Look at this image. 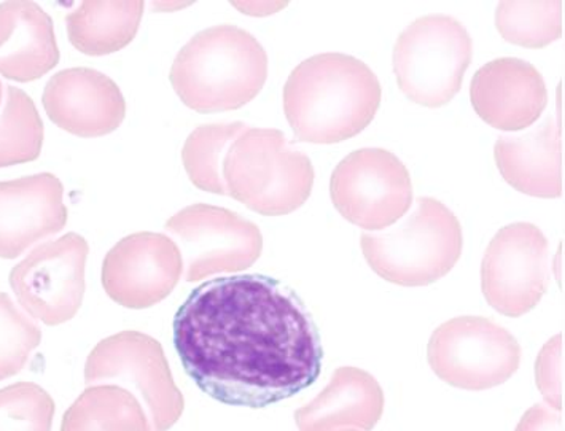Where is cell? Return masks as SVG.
I'll use <instances>...</instances> for the list:
<instances>
[{
  "instance_id": "1",
  "label": "cell",
  "mask_w": 565,
  "mask_h": 431,
  "mask_svg": "<svg viewBox=\"0 0 565 431\" xmlns=\"http://www.w3.org/2000/svg\"><path fill=\"white\" fill-rule=\"evenodd\" d=\"M174 346L186 375L223 405L262 409L319 379L318 323L294 289L262 274L212 279L179 308Z\"/></svg>"
},
{
  "instance_id": "2",
  "label": "cell",
  "mask_w": 565,
  "mask_h": 431,
  "mask_svg": "<svg viewBox=\"0 0 565 431\" xmlns=\"http://www.w3.org/2000/svg\"><path fill=\"white\" fill-rule=\"evenodd\" d=\"M383 88L358 57L322 53L295 67L284 111L300 142L338 143L360 134L380 110Z\"/></svg>"
},
{
  "instance_id": "3",
  "label": "cell",
  "mask_w": 565,
  "mask_h": 431,
  "mask_svg": "<svg viewBox=\"0 0 565 431\" xmlns=\"http://www.w3.org/2000/svg\"><path fill=\"white\" fill-rule=\"evenodd\" d=\"M172 88L200 114L237 110L257 98L268 78V55L244 29L221 24L198 32L175 56Z\"/></svg>"
},
{
  "instance_id": "4",
  "label": "cell",
  "mask_w": 565,
  "mask_h": 431,
  "mask_svg": "<svg viewBox=\"0 0 565 431\" xmlns=\"http://www.w3.org/2000/svg\"><path fill=\"white\" fill-rule=\"evenodd\" d=\"M222 175L228 196L268 217L300 209L315 185L311 160L279 129L247 128L230 147Z\"/></svg>"
},
{
  "instance_id": "5",
  "label": "cell",
  "mask_w": 565,
  "mask_h": 431,
  "mask_svg": "<svg viewBox=\"0 0 565 431\" xmlns=\"http://www.w3.org/2000/svg\"><path fill=\"white\" fill-rule=\"evenodd\" d=\"M360 247L380 278L402 287H427L449 274L462 255L459 218L434 197H419L392 231L362 233Z\"/></svg>"
},
{
  "instance_id": "6",
  "label": "cell",
  "mask_w": 565,
  "mask_h": 431,
  "mask_svg": "<svg viewBox=\"0 0 565 431\" xmlns=\"http://www.w3.org/2000/svg\"><path fill=\"white\" fill-rule=\"evenodd\" d=\"M473 57V42L462 23L427 14L402 32L394 49V72L403 95L438 109L455 99Z\"/></svg>"
},
{
  "instance_id": "7",
  "label": "cell",
  "mask_w": 565,
  "mask_h": 431,
  "mask_svg": "<svg viewBox=\"0 0 565 431\" xmlns=\"http://www.w3.org/2000/svg\"><path fill=\"white\" fill-rule=\"evenodd\" d=\"M85 384L131 391L146 409L152 431L171 430L185 409L163 347L146 333L121 332L100 341L86 358Z\"/></svg>"
},
{
  "instance_id": "8",
  "label": "cell",
  "mask_w": 565,
  "mask_h": 431,
  "mask_svg": "<svg viewBox=\"0 0 565 431\" xmlns=\"http://www.w3.org/2000/svg\"><path fill=\"white\" fill-rule=\"evenodd\" d=\"M516 337L486 317L451 319L430 336L427 360L435 375L456 389L481 391L502 386L521 365Z\"/></svg>"
},
{
  "instance_id": "9",
  "label": "cell",
  "mask_w": 565,
  "mask_h": 431,
  "mask_svg": "<svg viewBox=\"0 0 565 431\" xmlns=\"http://www.w3.org/2000/svg\"><path fill=\"white\" fill-rule=\"evenodd\" d=\"M164 228L178 239L186 282L244 271L263 250V236L255 223L209 204L185 207L169 218Z\"/></svg>"
},
{
  "instance_id": "10",
  "label": "cell",
  "mask_w": 565,
  "mask_h": 431,
  "mask_svg": "<svg viewBox=\"0 0 565 431\" xmlns=\"http://www.w3.org/2000/svg\"><path fill=\"white\" fill-rule=\"evenodd\" d=\"M333 206L352 225L380 231L401 220L413 204L408 169L384 149L352 152L330 181Z\"/></svg>"
},
{
  "instance_id": "11",
  "label": "cell",
  "mask_w": 565,
  "mask_h": 431,
  "mask_svg": "<svg viewBox=\"0 0 565 431\" xmlns=\"http://www.w3.org/2000/svg\"><path fill=\"white\" fill-rule=\"evenodd\" d=\"M89 246L77 233L35 247L10 272L20 306L35 321L63 325L81 311Z\"/></svg>"
},
{
  "instance_id": "12",
  "label": "cell",
  "mask_w": 565,
  "mask_h": 431,
  "mask_svg": "<svg viewBox=\"0 0 565 431\" xmlns=\"http://www.w3.org/2000/svg\"><path fill=\"white\" fill-rule=\"evenodd\" d=\"M481 289L489 306L507 317H521L537 306L550 289V246L539 226H503L486 249Z\"/></svg>"
},
{
  "instance_id": "13",
  "label": "cell",
  "mask_w": 565,
  "mask_h": 431,
  "mask_svg": "<svg viewBox=\"0 0 565 431\" xmlns=\"http://www.w3.org/2000/svg\"><path fill=\"white\" fill-rule=\"evenodd\" d=\"M182 274V254L174 240L160 233H135L106 255L103 287L120 306L147 309L166 300Z\"/></svg>"
},
{
  "instance_id": "14",
  "label": "cell",
  "mask_w": 565,
  "mask_h": 431,
  "mask_svg": "<svg viewBox=\"0 0 565 431\" xmlns=\"http://www.w3.org/2000/svg\"><path fill=\"white\" fill-rule=\"evenodd\" d=\"M50 120L78 138H100L124 123L126 100L103 72L74 67L50 78L42 96Z\"/></svg>"
},
{
  "instance_id": "15",
  "label": "cell",
  "mask_w": 565,
  "mask_h": 431,
  "mask_svg": "<svg viewBox=\"0 0 565 431\" xmlns=\"http://www.w3.org/2000/svg\"><path fill=\"white\" fill-rule=\"evenodd\" d=\"M471 106L478 117L500 131H523L548 106L542 74L518 57H499L481 67L470 85Z\"/></svg>"
},
{
  "instance_id": "16",
  "label": "cell",
  "mask_w": 565,
  "mask_h": 431,
  "mask_svg": "<svg viewBox=\"0 0 565 431\" xmlns=\"http://www.w3.org/2000/svg\"><path fill=\"white\" fill-rule=\"evenodd\" d=\"M67 223L63 183L56 175L0 182V258L13 260Z\"/></svg>"
},
{
  "instance_id": "17",
  "label": "cell",
  "mask_w": 565,
  "mask_h": 431,
  "mask_svg": "<svg viewBox=\"0 0 565 431\" xmlns=\"http://www.w3.org/2000/svg\"><path fill=\"white\" fill-rule=\"evenodd\" d=\"M57 63L52 17L29 0L0 3V75L28 84L55 69Z\"/></svg>"
},
{
  "instance_id": "18",
  "label": "cell",
  "mask_w": 565,
  "mask_h": 431,
  "mask_svg": "<svg viewBox=\"0 0 565 431\" xmlns=\"http://www.w3.org/2000/svg\"><path fill=\"white\" fill-rule=\"evenodd\" d=\"M384 391L370 373L338 368L311 403L295 412L300 431H372L383 418Z\"/></svg>"
},
{
  "instance_id": "19",
  "label": "cell",
  "mask_w": 565,
  "mask_h": 431,
  "mask_svg": "<svg viewBox=\"0 0 565 431\" xmlns=\"http://www.w3.org/2000/svg\"><path fill=\"white\" fill-rule=\"evenodd\" d=\"M494 158L502 177L518 192L545 200L563 196V132L554 118L527 134L502 136Z\"/></svg>"
},
{
  "instance_id": "20",
  "label": "cell",
  "mask_w": 565,
  "mask_h": 431,
  "mask_svg": "<svg viewBox=\"0 0 565 431\" xmlns=\"http://www.w3.org/2000/svg\"><path fill=\"white\" fill-rule=\"evenodd\" d=\"M143 2H82L67 14V35L78 52L88 56H104L120 52L138 34L142 21Z\"/></svg>"
},
{
  "instance_id": "21",
  "label": "cell",
  "mask_w": 565,
  "mask_h": 431,
  "mask_svg": "<svg viewBox=\"0 0 565 431\" xmlns=\"http://www.w3.org/2000/svg\"><path fill=\"white\" fill-rule=\"evenodd\" d=\"M61 431H152V425L131 391L118 386H88L67 409Z\"/></svg>"
},
{
  "instance_id": "22",
  "label": "cell",
  "mask_w": 565,
  "mask_h": 431,
  "mask_svg": "<svg viewBox=\"0 0 565 431\" xmlns=\"http://www.w3.org/2000/svg\"><path fill=\"white\" fill-rule=\"evenodd\" d=\"M0 106V168L31 163L41 157L45 129L34 100L20 88L3 86Z\"/></svg>"
},
{
  "instance_id": "23",
  "label": "cell",
  "mask_w": 565,
  "mask_h": 431,
  "mask_svg": "<svg viewBox=\"0 0 565 431\" xmlns=\"http://www.w3.org/2000/svg\"><path fill=\"white\" fill-rule=\"evenodd\" d=\"M248 126L235 123L206 125L194 129L182 150L183 166L196 188L214 195L228 196L222 166L230 147Z\"/></svg>"
},
{
  "instance_id": "24",
  "label": "cell",
  "mask_w": 565,
  "mask_h": 431,
  "mask_svg": "<svg viewBox=\"0 0 565 431\" xmlns=\"http://www.w3.org/2000/svg\"><path fill=\"white\" fill-rule=\"evenodd\" d=\"M559 0H503L495 12V26L507 42L525 49H543L563 35Z\"/></svg>"
},
{
  "instance_id": "25",
  "label": "cell",
  "mask_w": 565,
  "mask_h": 431,
  "mask_svg": "<svg viewBox=\"0 0 565 431\" xmlns=\"http://www.w3.org/2000/svg\"><path fill=\"white\" fill-rule=\"evenodd\" d=\"M55 401L39 384L0 389V431H52Z\"/></svg>"
},
{
  "instance_id": "26",
  "label": "cell",
  "mask_w": 565,
  "mask_h": 431,
  "mask_svg": "<svg viewBox=\"0 0 565 431\" xmlns=\"http://www.w3.org/2000/svg\"><path fill=\"white\" fill-rule=\"evenodd\" d=\"M42 330L13 303L7 293H0V380L23 371L31 352L41 346Z\"/></svg>"
},
{
  "instance_id": "27",
  "label": "cell",
  "mask_w": 565,
  "mask_h": 431,
  "mask_svg": "<svg viewBox=\"0 0 565 431\" xmlns=\"http://www.w3.org/2000/svg\"><path fill=\"white\" fill-rule=\"evenodd\" d=\"M537 387L545 398L546 405L563 411L564 398V337L554 336L540 352L535 363Z\"/></svg>"
},
{
  "instance_id": "28",
  "label": "cell",
  "mask_w": 565,
  "mask_h": 431,
  "mask_svg": "<svg viewBox=\"0 0 565 431\" xmlns=\"http://www.w3.org/2000/svg\"><path fill=\"white\" fill-rule=\"evenodd\" d=\"M514 431H564L563 411H557L550 405L532 406Z\"/></svg>"
},
{
  "instance_id": "29",
  "label": "cell",
  "mask_w": 565,
  "mask_h": 431,
  "mask_svg": "<svg viewBox=\"0 0 565 431\" xmlns=\"http://www.w3.org/2000/svg\"><path fill=\"white\" fill-rule=\"evenodd\" d=\"M2 96H3V85H2V82H0V106H2Z\"/></svg>"
}]
</instances>
